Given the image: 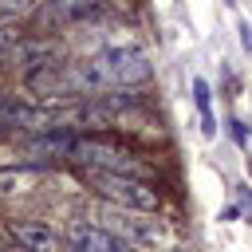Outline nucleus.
Returning a JSON list of instances; mask_svg holds the SVG:
<instances>
[{
    "label": "nucleus",
    "instance_id": "f257e3e1",
    "mask_svg": "<svg viewBox=\"0 0 252 252\" xmlns=\"http://www.w3.org/2000/svg\"><path fill=\"white\" fill-rule=\"evenodd\" d=\"M91 189L106 201H114L118 209L126 213H158L161 209V193L146 181V177H134V173H110V169H91L87 173Z\"/></svg>",
    "mask_w": 252,
    "mask_h": 252
},
{
    "label": "nucleus",
    "instance_id": "f03ea898",
    "mask_svg": "<svg viewBox=\"0 0 252 252\" xmlns=\"http://www.w3.org/2000/svg\"><path fill=\"white\" fill-rule=\"evenodd\" d=\"M67 236H71V248L75 252H138L130 240H122L118 232H110V228H102V224H91V220H75L71 228H67Z\"/></svg>",
    "mask_w": 252,
    "mask_h": 252
},
{
    "label": "nucleus",
    "instance_id": "7ed1b4c3",
    "mask_svg": "<svg viewBox=\"0 0 252 252\" xmlns=\"http://www.w3.org/2000/svg\"><path fill=\"white\" fill-rule=\"evenodd\" d=\"M8 236L16 240L20 252H67L59 232L39 224V220H8Z\"/></svg>",
    "mask_w": 252,
    "mask_h": 252
},
{
    "label": "nucleus",
    "instance_id": "20e7f679",
    "mask_svg": "<svg viewBox=\"0 0 252 252\" xmlns=\"http://www.w3.org/2000/svg\"><path fill=\"white\" fill-rule=\"evenodd\" d=\"M32 185H35V169H28V165H8V169H0V197L24 193V189H32Z\"/></svg>",
    "mask_w": 252,
    "mask_h": 252
},
{
    "label": "nucleus",
    "instance_id": "39448f33",
    "mask_svg": "<svg viewBox=\"0 0 252 252\" xmlns=\"http://www.w3.org/2000/svg\"><path fill=\"white\" fill-rule=\"evenodd\" d=\"M193 94H197V106H201V114H205V122H209L205 130L213 134V118H209V83H205V79H193Z\"/></svg>",
    "mask_w": 252,
    "mask_h": 252
},
{
    "label": "nucleus",
    "instance_id": "423d86ee",
    "mask_svg": "<svg viewBox=\"0 0 252 252\" xmlns=\"http://www.w3.org/2000/svg\"><path fill=\"white\" fill-rule=\"evenodd\" d=\"M39 0H0V16H24V12H32Z\"/></svg>",
    "mask_w": 252,
    "mask_h": 252
},
{
    "label": "nucleus",
    "instance_id": "0eeeda50",
    "mask_svg": "<svg viewBox=\"0 0 252 252\" xmlns=\"http://www.w3.org/2000/svg\"><path fill=\"white\" fill-rule=\"evenodd\" d=\"M240 39H244V47L252 51V28H248V24H240Z\"/></svg>",
    "mask_w": 252,
    "mask_h": 252
}]
</instances>
